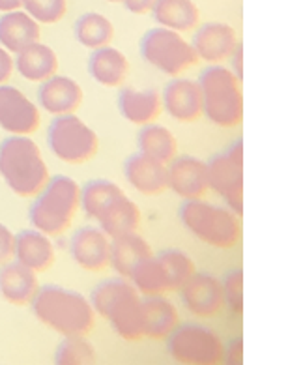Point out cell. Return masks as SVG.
I'll return each mask as SVG.
<instances>
[{"label":"cell","mask_w":303,"mask_h":365,"mask_svg":"<svg viewBox=\"0 0 303 365\" xmlns=\"http://www.w3.org/2000/svg\"><path fill=\"white\" fill-rule=\"evenodd\" d=\"M161 101L174 120L191 124L202 118V94L197 81L173 77V81L165 85Z\"/></svg>","instance_id":"15"},{"label":"cell","mask_w":303,"mask_h":365,"mask_svg":"<svg viewBox=\"0 0 303 365\" xmlns=\"http://www.w3.org/2000/svg\"><path fill=\"white\" fill-rule=\"evenodd\" d=\"M154 257L163 268L169 290H178L197 272L193 259L182 250H163Z\"/></svg>","instance_id":"32"},{"label":"cell","mask_w":303,"mask_h":365,"mask_svg":"<svg viewBox=\"0 0 303 365\" xmlns=\"http://www.w3.org/2000/svg\"><path fill=\"white\" fill-rule=\"evenodd\" d=\"M79 206L81 185L71 176H49L30 206L29 220L47 236H60L71 227Z\"/></svg>","instance_id":"4"},{"label":"cell","mask_w":303,"mask_h":365,"mask_svg":"<svg viewBox=\"0 0 303 365\" xmlns=\"http://www.w3.org/2000/svg\"><path fill=\"white\" fill-rule=\"evenodd\" d=\"M150 11L159 26L174 32H189L199 25V8L193 0H155Z\"/></svg>","instance_id":"27"},{"label":"cell","mask_w":303,"mask_h":365,"mask_svg":"<svg viewBox=\"0 0 303 365\" xmlns=\"http://www.w3.org/2000/svg\"><path fill=\"white\" fill-rule=\"evenodd\" d=\"M140 56L154 66L155 70L163 71L165 76L178 77L182 71L199 62V56L195 53L193 46L180 36L165 26H158L146 32L139 41Z\"/></svg>","instance_id":"8"},{"label":"cell","mask_w":303,"mask_h":365,"mask_svg":"<svg viewBox=\"0 0 303 365\" xmlns=\"http://www.w3.org/2000/svg\"><path fill=\"white\" fill-rule=\"evenodd\" d=\"M167 185L184 200L202 199L210 191L208 163L195 155H176L167 163Z\"/></svg>","instance_id":"13"},{"label":"cell","mask_w":303,"mask_h":365,"mask_svg":"<svg viewBox=\"0 0 303 365\" xmlns=\"http://www.w3.org/2000/svg\"><path fill=\"white\" fill-rule=\"evenodd\" d=\"M15 255V235L4 223H0V264L10 262Z\"/></svg>","instance_id":"37"},{"label":"cell","mask_w":303,"mask_h":365,"mask_svg":"<svg viewBox=\"0 0 303 365\" xmlns=\"http://www.w3.org/2000/svg\"><path fill=\"white\" fill-rule=\"evenodd\" d=\"M23 8V0H0V11H14Z\"/></svg>","instance_id":"42"},{"label":"cell","mask_w":303,"mask_h":365,"mask_svg":"<svg viewBox=\"0 0 303 365\" xmlns=\"http://www.w3.org/2000/svg\"><path fill=\"white\" fill-rule=\"evenodd\" d=\"M124 175L133 190L143 195H163L169 190L167 185V165L150 155L137 152L124 163Z\"/></svg>","instance_id":"17"},{"label":"cell","mask_w":303,"mask_h":365,"mask_svg":"<svg viewBox=\"0 0 303 365\" xmlns=\"http://www.w3.org/2000/svg\"><path fill=\"white\" fill-rule=\"evenodd\" d=\"M130 281L133 283L135 289L139 290V294L143 296L169 292V285H167L163 268H161V264H159L154 255L135 266V270L130 275Z\"/></svg>","instance_id":"33"},{"label":"cell","mask_w":303,"mask_h":365,"mask_svg":"<svg viewBox=\"0 0 303 365\" xmlns=\"http://www.w3.org/2000/svg\"><path fill=\"white\" fill-rule=\"evenodd\" d=\"M120 197H124L122 187L116 185L115 182L103 180V178L86 182L81 187V206H83L86 217L96 221L100 220V215L107 210V206L113 205Z\"/></svg>","instance_id":"30"},{"label":"cell","mask_w":303,"mask_h":365,"mask_svg":"<svg viewBox=\"0 0 303 365\" xmlns=\"http://www.w3.org/2000/svg\"><path fill=\"white\" fill-rule=\"evenodd\" d=\"M229 61H232L234 76L242 81V77H244V47H242V43L236 46V49H234V53L230 55Z\"/></svg>","instance_id":"40"},{"label":"cell","mask_w":303,"mask_h":365,"mask_svg":"<svg viewBox=\"0 0 303 365\" xmlns=\"http://www.w3.org/2000/svg\"><path fill=\"white\" fill-rule=\"evenodd\" d=\"M98 361V352L86 335H68L55 352V364L58 365H88Z\"/></svg>","instance_id":"34"},{"label":"cell","mask_w":303,"mask_h":365,"mask_svg":"<svg viewBox=\"0 0 303 365\" xmlns=\"http://www.w3.org/2000/svg\"><path fill=\"white\" fill-rule=\"evenodd\" d=\"M98 223L109 238L128 235V232H137L140 225L139 206L125 195L120 197L113 205L107 206V210L100 215Z\"/></svg>","instance_id":"28"},{"label":"cell","mask_w":303,"mask_h":365,"mask_svg":"<svg viewBox=\"0 0 303 365\" xmlns=\"http://www.w3.org/2000/svg\"><path fill=\"white\" fill-rule=\"evenodd\" d=\"M90 304L98 315L109 320L122 339L137 343L145 337L140 294L130 279L120 275L98 283L90 294Z\"/></svg>","instance_id":"2"},{"label":"cell","mask_w":303,"mask_h":365,"mask_svg":"<svg viewBox=\"0 0 303 365\" xmlns=\"http://www.w3.org/2000/svg\"><path fill=\"white\" fill-rule=\"evenodd\" d=\"M137 146L139 152L161 161V163H170L178 155V140L170 133L165 125L146 124L137 135Z\"/></svg>","instance_id":"29"},{"label":"cell","mask_w":303,"mask_h":365,"mask_svg":"<svg viewBox=\"0 0 303 365\" xmlns=\"http://www.w3.org/2000/svg\"><path fill=\"white\" fill-rule=\"evenodd\" d=\"M107 2H122V0H107Z\"/></svg>","instance_id":"43"},{"label":"cell","mask_w":303,"mask_h":365,"mask_svg":"<svg viewBox=\"0 0 303 365\" xmlns=\"http://www.w3.org/2000/svg\"><path fill=\"white\" fill-rule=\"evenodd\" d=\"M238 36L232 26L227 23H204L193 36V49L199 58L210 64H221L229 61L230 55L238 46Z\"/></svg>","instance_id":"16"},{"label":"cell","mask_w":303,"mask_h":365,"mask_svg":"<svg viewBox=\"0 0 303 365\" xmlns=\"http://www.w3.org/2000/svg\"><path fill=\"white\" fill-rule=\"evenodd\" d=\"M15 260L34 270L36 274L47 272L55 264L56 253L51 236L38 229L21 230L15 235Z\"/></svg>","instance_id":"19"},{"label":"cell","mask_w":303,"mask_h":365,"mask_svg":"<svg viewBox=\"0 0 303 365\" xmlns=\"http://www.w3.org/2000/svg\"><path fill=\"white\" fill-rule=\"evenodd\" d=\"M85 100L83 88L77 81L66 76H51L49 79L41 81L38 88V103L49 115H68L75 113Z\"/></svg>","instance_id":"18"},{"label":"cell","mask_w":303,"mask_h":365,"mask_svg":"<svg viewBox=\"0 0 303 365\" xmlns=\"http://www.w3.org/2000/svg\"><path fill=\"white\" fill-rule=\"evenodd\" d=\"M88 73L98 85L116 88L124 85V81L130 76V61L115 47H98L92 49L90 55Z\"/></svg>","instance_id":"23"},{"label":"cell","mask_w":303,"mask_h":365,"mask_svg":"<svg viewBox=\"0 0 303 365\" xmlns=\"http://www.w3.org/2000/svg\"><path fill=\"white\" fill-rule=\"evenodd\" d=\"M14 73V58L4 47L0 46V85H4Z\"/></svg>","instance_id":"38"},{"label":"cell","mask_w":303,"mask_h":365,"mask_svg":"<svg viewBox=\"0 0 303 365\" xmlns=\"http://www.w3.org/2000/svg\"><path fill=\"white\" fill-rule=\"evenodd\" d=\"M47 145L64 163L83 165L100 152V139L94 130L73 113L56 115L47 128Z\"/></svg>","instance_id":"7"},{"label":"cell","mask_w":303,"mask_h":365,"mask_svg":"<svg viewBox=\"0 0 303 365\" xmlns=\"http://www.w3.org/2000/svg\"><path fill=\"white\" fill-rule=\"evenodd\" d=\"M40 289L38 275L21 262L0 264V296L14 305H29Z\"/></svg>","instance_id":"20"},{"label":"cell","mask_w":303,"mask_h":365,"mask_svg":"<svg viewBox=\"0 0 303 365\" xmlns=\"http://www.w3.org/2000/svg\"><path fill=\"white\" fill-rule=\"evenodd\" d=\"M41 324L64 335H88L94 328L96 311L88 298L62 285H43L30 302Z\"/></svg>","instance_id":"1"},{"label":"cell","mask_w":303,"mask_h":365,"mask_svg":"<svg viewBox=\"0 0 303 365\" xmlns=\"http://www.w3.org/2000/svg\"><path fill=\"white\" fill-rule=\"evenodd\" d=\"M118 110L131 124L146 125L161 116L163 101L161 94L154 88L137 91L133 86H125L118 94Z\"/></svg>","instance_id":"21"},{"label":"cell","mask_w":303,"mask_h":365,"mask_svg":"<svg viewBox=\"0 0 303 365\" xmlns=\"http://www.w3.org/2000/svg\"><path fill=\"white\" fill-rule=\"evenodd\" d=\"M178 215L185 230L212 247L230 250L240 242V215L234 214L229 206L225 208L202 199H191L182 202Z\"/></svg>","instance_id":"6"},{"label":"cell","mask_w":303,"mask_h":365,"mask_svg":"<svg viewBox=\"0 0 303 365\" xmlns=\"http://www.w3.org/2000/svg\"><path fill=\"white\" fill-rule=\"evenodd\" d=\"M167 352L174 361L184 365H215L225 358L221 337L206 326H176L167 337Z\"/></svg>","instance_id":"9"},{"label":"cell","mask_w":303,"mask_h":365,"mask_svg":"<svg viewBox=\"0 0 303 365\" xmlns=\"http://www.w3.org/2000/svg\"><path fill=\"white\" fill-rule=\"evenodd\" d=\"M208 163L210 190L221 195L230 210L244 214V140L238 139Z\"/></svg>","instance_id":"10"},{"label":"cell","mask_w":303,"mask_h":365,"mask_svg":"<svg viewBox=\"0 0 303 365\" xmlns=\"http://www.w3.org/2000/svg\"><path fill=\"white\" fill-rule=\"evenodd\" d=\"M143 331L150 339H165L178 326L180 315L176 305L163 294L143 296Z\"/></svg>","instance_id":"22"},{"label":"cell","mask_w":303,"mask_h":365,"mask_svg":"<svg viewBox=\"0 0 303 365\" xmlns=\"http://www.w3.org/2000/svg\"><path fill=\"white\" fill-rule=\"evenodd\" d=\"M202 115L219 128H234L244 118L242 81L221 64H212L199 76Z\"/></svg>","instance_id":"5"},{"label":"cell","mask_w":303,"mask_h":365,"mask_svg":"<svg viewBox=\"0 0 303 365\" xmlns=\"http://www.w3.org/2000/svg\"><path fill=\"white\" fill-rule=\"evenodd\" d=\"M0 176L17 197H36L49 180L40 146L29 135H10L0 143Z\"/></svg>","instance_id":"3"},{"label":"cell","mask_w":303,"mask_h":365,"mask_svg":"<svg viewBox=\"0 0 303 365\" xmlns=\"http://www.w3.org/2000/svg\"><path fill=\"white\" fill-rule=\"evenodd\" d=\"M40 110L19 88L0 85V128L11 135H30L40 128Z\"/></svg>","instance_id":"11"},{"label":"cell","mask_w":303,"mask_h":365,"mask_svg":"<svg viewBox=\"0 0 303 365\" xmlns=\"http://www.w3.org/2000/svg\"><path fill=\"white\" fill-rule=\"evenodd\" d=\"M221 287H223L225 304L229 305L232 313L242 315L244 313V270L234 268L227 272L225 279L221 281Z\"/></svg>","instance_id":"36"},{"label":"cell","mask_w":303,"mask_h":365,"mask_svg":"<svg viewBox=\"0 0 303 365\" xmlns=\"http://www.w3.org/2000/svg\"><path fill=\"white\" fill-rule=\"evenodd\" d=\"M75 38L81 46L88 49L109 46L115 38V26L109 19L96 11H86L79 19L75 21Z\"/></svg>","instance_id":"31"},{"label":"cell","mask_w":303,"mask_h":365,"mask_svg":"<svg viewBox=\"0 0 303 365\" xmlns=\"http://www.w3.org/2000/svg\"><path fill=\"white\" fill-rule=\"evenodd\" d=\"M23 8L38 23L53 25L64 17L68 2L66 0H23Z\"/></svg>","instance_id":"35"},{"label":"cell","mask_w":303,"mask_h":365,"mask_svg":"<svg viewBox=\"0 0 303 365\" xmlns=\"http://www.w3.org/2000/svg\"><path fill=\"white\" fill-rule=\"evenodd\" d=\"M124 6L131 14H137V16H143V14H148L152 10L155 0H122Z\"/></svg>","instance_id":"39"},{"label":"cell","mask_w":303,"mask_h":365,"mask_svg":"<svg viewBox=\"0 0 303 365\" xmlns=\"http://www.w3.org/2000/svg\"><path fill=\"white\" fill-rule=\"evenodd\" d=\"M40 23L23 10L6 11L0 17V46L8 53H19L30 43L40 41Z\"/></svg>","instance_id":"24"},{"label":"cell","mask_w":303,"mask_h":365,"mask_svg":"<svg viewBox=\"0 0 303 365\" xmlns=\"http://www.w3.org/2000/svg\"><path fill=\"white\" fill-rule=\"evenodd\" d=\"M152 247L148 242L137 232H128V235L115 236L111 240V264L118 275L130 279L131 272L135 270V266L140 264L143 260L152 257Z\"/></svg>","instance_id":"26"},{"label":"cell","mask_w":303,"mask_h":365,"mask_svg":"<svg viewBox=\"0 0 303 365\" xmlns=\"http://www.w3.org/2000/svg\"><path fill=\"white\" fill-rule=\"evenodd\" d=\"M70 253L83 270L103 272L111 264V238L98 227H81L71 236Z\"/></svg>","instance_id":"14"},{"label":"cell","mask_w":303,"mask_h":365,"mask_svg":"<svg viewBox=\"0 0 303 365\" xmlns=\"http://www.w3.org/2000/svg\"><path fill=\"white\" fill-rule=\"evenodd\" d=\"M14 68L26 81L41 83L58 71V56L49 46L36 41L21 49L19 53H15Z\"/></svg>","instance_id":"25"},{"label":"cell","mask_w":303,"mask_h":365,"mask_svg":"<svg viewBox=\"0 0 303 365\" xmlns=\"http://www.w3.org/2000/svg\"><path fill=\"white\" fill-rule=\"evenodd\" d=\"M227 361H229V364H242V361H244V343H242V339H236L232 345H230L229 354H227Z\"/></svg>","instance_id":"41"},{"label":"cell","mask_w":303,"mask_h":365,"mask_svg":"<svg viewBox=\"0 0 303 365\" xmlns=\"http://www.w3.org/2000/svg\"><path fill=\"white\" fill-rule=\"evenodd\" d=\"M178 290L184 307L195 317L210 319V317L219 315L223 309V287H221V281L212 274L195 272Z\"/></svg>","instance_id":"12"}]
</instances>
